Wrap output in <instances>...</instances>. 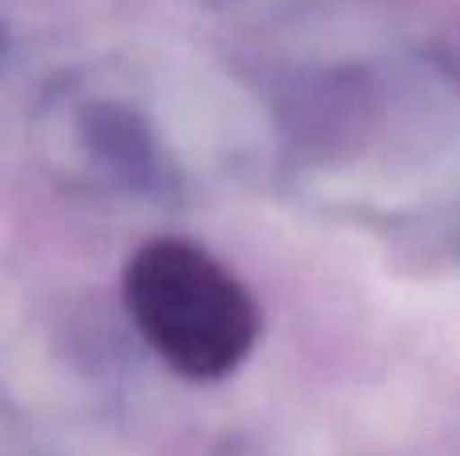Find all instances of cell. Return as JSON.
Here are the masks:
<instances>
[{"label": "cell", "mask_w": 460, "mask_h": 456, "mask_svg": "<svg viewBox=\"0 0 460 456\" xmlns=\"http://www.w3.org/2000/svg\"><path fill=\"white\" fill-rule=\"evenodd\" d=\"M126 307L146 344L186 380L226 376L259 331V311L243 283L182 239L137 250L126 271Z\"/></svg>", "instance_id": "1"}]
</instances>
